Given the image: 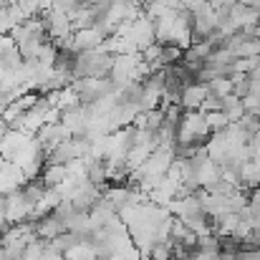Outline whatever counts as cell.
<instances>
[{
	"label": "cell",
	"instance_id": "obj_2",
	"mask_svg": "<svg viewBox=\"0 0 260 260\" xmlns=\"http://www.w3.org/2000/svg\"><path fill=\"white\" fill-rule=\"evenodd\" d=\"M205 96H207V88L205 86H200V84L187 86L184 88V93H182V99H179L182 111H200V106H202Z\"/></svg>",
	"mask_w": 260,
	"mask_h": 260
},
{
	"label": "cell",
	"instance_id": "obj_1",
	"mask_svg": "<svg viewBox=\"0 0 260 260\" xmlns=\"http://www.w3.org/2000/svg\"><path fill=\"white\" fill-rule=\"evenodd\" d=\"M111 69H114V56L101 48H93V51L76 53L71 76H74V81L76 79H109Z\"/></svg>",
	"mask_w": 260,
	"mask_h": 260
},
{
	"label": "cell",
	"instance_id": "obj_3",
	"mask_svg": "<svg viewBox=\"0 0 260 260\" xmlns=\"http://www.w3.org/2000/svg\"><path fill=\"white\" fill-rule=\"evenodd\" d=\"M220 111H222V114H225V116H228L233 124H235V121H238V119L245 114V109H243V101H240L238 96H233V93H228V96L222 99V109H220Z\"/></svg>",
	"mask_w": 260,
	"mask_h": 260
}]
</instances>
